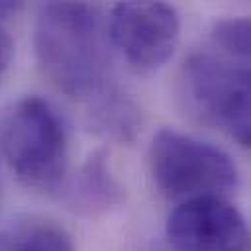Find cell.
<instances>
[{"label":"cell","instance_id":"8992f818","mask_svg":"<svg viewBox=\"0 0 251 251\" xmlns=\"http://www.w3.org/2000/svg\"><path fill=\"white\" fill-rule=\"evenodd\" d=\"M165 233L176 251H247L249 247L247 222L224 196L180 202L171 212Z\"/></svg>","mask_w":251,"mask_h":251},{"label":"cell","instance_id":"30bf717a","mask_svg":"<svg viewBox=\"0 0 251 251\" xmlns=\"http://www.w3.org/2000/svg\"><path fill=\"white\" fill-rule=\"evenodd\" d=\"M212 43L218 53L249 63L251 53V24L249 18H224L212 25Z\"/></svg>","mask_w":251,"mask_h":251},{"label":"cell","instance_id":"277c9868","mask_svg":"<svg viewBox=\"0 0 251 251\" xmlns=\"http://www.w3.org/2000/svg\"><path fill=\"white\" fill-rule=\"evenodd\" d=\"M184 94L194 112L241 147L251 145V73L247 61L196 51L182 69Z\"/></svg>","mask_w":251,"mask_h":251},{"label":"cell","instance_id":"9c48e42d","mask_svg":"<svg viewBox=\"0 0 251 251\" xmlns=\"http://www.w3.org/2000/svg\"><path fill=\"white\" fill-rule=\"evenodd\" d=\"M0 251H75V245L57 222L25 218L0 231Z\"/></svg>","mask_w":251,"mask_h":251},{"label":"cell","instance_id":"52a82bcc","mask_svg":"<svg viewBox=\"0 0 251 251\" xmlns=\"http://www.w3.org/2000/svg\"><path fill=\"white\" fill-rule=\"evenodd\" d=\"M63 202L69 210L82 216L106 214L126 200V188L110 169L108 153L96 149L82 163L78 173L61 186Z\"/></svg>","mask_w":251,"mask_h":251},{"label":"cell","instance_id":"ba28073f","mask_svg":"<svg viewBox=\"0 0 251 251\" xmlns=\"http://www.w3.org/2000/svg\"><path fill=\"white\" fill-rule=\"evenodd\" d=\"M84 114L90 131L116 143H131L143 124L141 108L122 86L84 108Z\"/></svg>","mask_w":251,"mask_h":251},{"label":"cell","instance_id":"7c38bea8","mask_svg":"<svg viewBox=\"0 0 251 251\" xmlns=\"http://www.w3.org/2000/svg\"><path fill=\"white\" fill-rule=\"evenodd\" d=\"M22 8H24L22 2H10V0L0 2V20H4V18H8V16H16Z\"/></svg>","mask_w":251,"mask_h":251},{"label":"cell","instance_id":"3957f363","mask_svg":"<svg viewBox=\"0 0 251 251\" xmlns=\"http://www.w3.org/2000/svg\"><path fill=\"white\" fill-rule=\"evenodd\" d=\"M147 163L153 184L171 200L224 196L239 182L237 167L224 149L171 127L155 131Z\"/></svg>","mask_w":251,"mask_h":251},{"label":"cell","instance_id":"6da1fadb","mask_svg":"<svg viewBox=\"0 0 251 251\" xmlns=\"http://www.w3.org/2000/svg\"><path fill=\"white\" fill-rule=\"evenodd\" d=\"M108 27L100 6L47 2L35 18L33 45L47 80L88 108L120 84L114 78Z\"/></svg>","mask_w":251,"mask_h":251},{"label":"cell","instance_id":"8fae6325","mask_svg":"<svg viewBox=\"0 0 251 251\" xmlns=\"http://www.w3.org/2000/svg\"><path fill=\"white\" fill-rule=\"evenodd\" d=\"M12 55H14V41H12L10 33L4 27H0V80L10 67Z\"/></svg>","mask_w":251,"mask_h":251},{"label":"cell","instance_id":"5b68a950","mask_svg":"<svg viewBox=\"0 0 251 251\" xmlns=\"http://www.w3.org/2000/svg\"><path fill=\"white\" fill-rule=\"evenodd\" d=\"M108 39L131 69L153 73L176 51L180 18L165 2H118L106 20Z\"/></svg>","mask_w":251,"mask_h":251},{"label":"cell","instance_id":"7a4b0ae2","mask_svg":"<svg viewBox=\"0 0 251 251\" xmlns=\"http://www.w3.org/2000/svg\"><path fill=\"white\" fill-rule=\"evenodd\" d=\"M0 153L29 190L59 192L69 169V133L59 112L41 96H22L0 118Z\"/></svg>","mask_w":251,"mask_h":251}]
</instances>
